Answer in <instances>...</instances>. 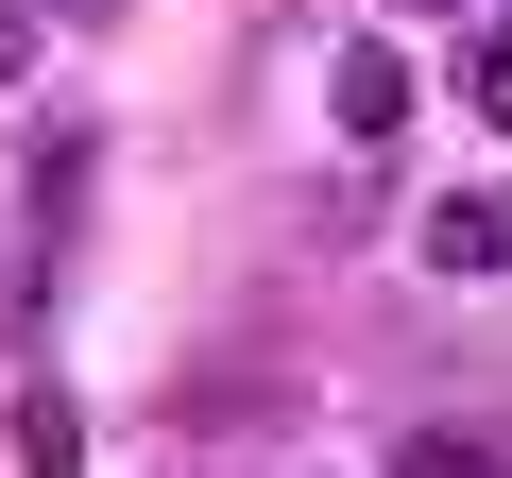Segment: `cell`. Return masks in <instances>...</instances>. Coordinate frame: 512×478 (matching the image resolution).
Here are the masks:
<instances>
[{
	"instance_id": "obj_1",
	"label": "cell",
	"mask_w": 512,
	"mask_h": 478,
	"mask_svg": "<svg viewBox=\"0 0 512 478\" xmlns=\"http://www.w3.org/2000/svg\"><path fill=\"white\" fill-rule=\"evenodd\" d=\"M325 103H342V137H393V120L427 103V86H410V35H359V52L325 69Z\"/></svg>"
},
{
	"instance_id": "obj_2",
	"label": "cell",
	"mask_w": 512,
	"mask_h": 478,
	"mask_svg": "<svg viewBox=\"0 0 512 478\" xmlns=\"http://www.w3.org/2000/svg\"><path fill=\"white\" fill-rule=\"evenodd\" d=\"M427 274H512V188H444L427 205Z\"/></svg>"
},
{
	"instance_id": "obj_3",
	"label": "cell",
	"mask_w": 512,
	"mask_h": 478,
	"mask_svg": "<svg viewBox=\"0 0 512 478\" xmlns=\"http://www.w3.org/2000/svg\"><path fill=\"white\" fill-rule=\"evenodd\" d=\"M18 478H86V410L69 393H18Z\"/></svg>"
},
{
	"instance_id": "obj_4",
	"label": "cell",
	"mask_w": 512,
	"mask_h": 478,
	"mask_svg": "<svg viewBox=\"0 0 512 478\" xmlns=\"http://www.w3.org/2000/svg\"><path fill=\"white\" fill-rule=\"evenodd\" d=\"M393 478H512V444H478V427H410Z\"/></svg>"
},
{
	"instance_id": "obj_5",
	"label": "cell",
	"mask_w": 512,
	"mask_h": 478,
	"mask_svg": "<svg viewBox=\"0 0 512 478\" xmlns=\"http://www.w3.org/2000/svg\"><path fill=\"white\" fill-rule=\"evenodd\" d=\"M461 103H478V120H495V137H512V18H495V35H478V69H461Z\"/></svg>"
},
{
	"instance_id": "obj_6",
	"label": "cell",
	"mask_w": 512,
	"mask_h": 478,
	"mask_svg": "<svg viewBox=\"0 0 512 478\" xmlns=\"http://www.w3.org/2000/svg\"><path fill=\"white\" fill-rule=\"evenodd\" d=\"M35 52H52V18H35V0H0V86H18Z\"/></svg>"
},
{
	"instance_id": "obj_7",
	"label": "cell",
	"mask_w": 512,
	"mask_h": 478,
	"mask_svg": "<svg viewBox=\"0 0 512 478\" xmlns=\"http://www.w3.org/2000/svg\"><path fill=\"white\" fill-rule=\"evenodd\" d=\"M35 18H120V0H35Z\"/></svg>"
},
{
	"instance_id": "obj_8",
	"label": "cell",
	"mask_w": 512,
	"mask_h": 478,
	"mask_svg": "<svg viewBox=\"0 0 512 478\" xmlns=\"http://www.w3.org/2000/svg\"><path fill=\"white\" fill-rule=\"evenodd\" d=\"M393 18H478V0H393Z\"/></svg>"
}]
</instances>
